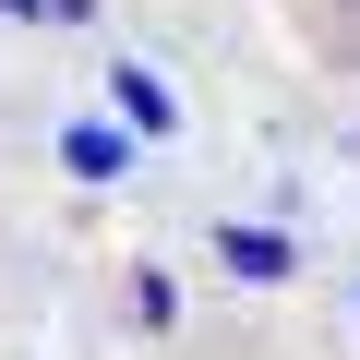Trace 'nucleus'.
<instances>
[{
    "instance_id": "1",
    "label": "nucleus",
    "mask_w": 360,
    "mask_h": 360,
    "mask_svg": "<svg viewBox=\"0 0 360 360\" xmlns=\"http://www.w3.org/2000/svg\"><path fill=\"white\" fill-rule=\"evenodd\" d=\"M120 156H132V132H108V120H72L60 132V168L72 180H120Z\"/></svg>"
},
{
    "instance_id": "5",
    "label": "nucleus",
    "mask_w": 360,
    "mask_h": 360,
    "mask_svg": "<svg viewBox=\"0 0 360 360\" xmlns=\"http://www.w3.org/2000/svg\"><path fill=\"white\" fill-rule=\"evenodd\" d=\"M0 13H13V25H37V13H60V0H0Z\"/></svg>"
},
{
    "instance_id": "3",
    "label": "nucleus",
    "mask_w": 360,
    "mask_h": 360,
    "mask_svg": "<svg viewBox=\"0 0 360 360\" xmlns=\"http://www.w3.org/2000/svg\"><path fill=\"white\" fill-rule=\"evenodd\" d=\"M217 252H229L240 276H264V288L288 276V240H264V229H217Z\"/></svg>"
},
{
    "instance_id": "4",
    "label": "nucleus",
    "mask_w": 360,
    "mask_h": 360,
    "mask_svg": "<svg viewBox=\"0 0 360 360\" xmlns=\"http://www.w3.org/2000/svg\"><path fill=\"white\" fill-rule=\"evenodd\" d=\"M132 324H144V336H168V324H180V288H168L156 264H132Z\"/></svg>"
},
{
    "instance_id": "2",
    "label": "nucleus",
    "mask_w": 360,
    "mask_h": 360,
    "mask_svg": "<svg viewBox=\"0 0 360 360\" xmlns=\"http://www.w3.org/2000/svg\"><path fill=\"white\" fill-rule=\"evenodd\" d=\"M108 96L132 108V132H180V108H168V84H156L144 60H120V72H108Z\"/></svg>"
}]
</instances>
